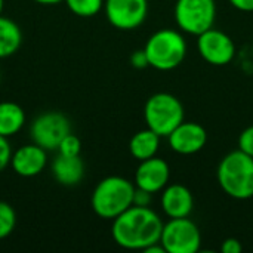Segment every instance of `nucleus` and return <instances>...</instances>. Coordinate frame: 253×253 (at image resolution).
Wrapping results in <instances>:
<instances>
[{"instance_id": "1", "label": "nucleus", "mask_w": 253, "mask_h": 253, "mask_svg": "<svg viewBox=\"0 0 253 253\" xmlns=\"http://www.w3.org/2000/svg\"><path fill=\"white\" fill-rule=\"evenodd\" d=\"M163 221L148 206L132 205L113 219L111 236L116 245L127 251H145L160 242Z\"/></svg>"}, {"instance_id": "2", "label": "nucleus", "mask_w": 253, "mask_h": 253, "mask_svg": "<svg viewBox=\"0 0 253 253\" xmlns=\"http://www.w3.org/2000/svg\"><path fill=\"white\" fill-rule=\"evenodd\" d=\"M218 184L222 191L236 200L253 197V157L242 150L228 153L216 169Z\"/></svg>"}, {"instance_id": "3", "label": "nucleus", "mask_w": 253, "mask_h": 253, "mask_svg": "<svg viewBox=\"0 0 253 253\" xmlns=\"http://www.w3.org/2000/svg\"><path fill=\"white\" fill-rule=\"evenodd\" d=\"M136 185L123 176H107L95 187L90 205L93 212L102 218L113 221L133 205Z\"/></svg>"}, {"instance_id": "4", "label": "nucleus", "mask_w": 253, "mask_h": 253, "mask_svg": "<svg viewBox=\"0 0 253 253\" xmlns=\"http://www.w3.org/2000/svg\"><path fill=\"white\" fill-rule=\"evenodd\" d=\"M144 50L150 67L159 71H170L184 62L187 42L179 31L163 28L147 40Z\"/></svg>"}, {"instance_id": "5", "label": "nucleus", "mask_w": 253, "mask_h": 253, "mask_svg": "<svg viewBox=\"0 0 253 253\" xmlns=\"http://www.w3.org/2000/svg\"><path fill=\"white\" fill-rule=\"evenodd\" d=\"M182 102L168 92H159L150 96L144 107V119L147 127L159 136H169L170 132L184 122Z\"/></svg>"}, {"instance_id": "6", "label": "nucleus", "mask_w": 253, "mask_h": 253, "mask_svg": "<svg viewBox=\"0 0 253 253\" xmlns=\"http://www.w3.org/2000/svg\"><path fill=\"white\" fill-rule=\"evenodd\" d=\"M215 19V0H176L175 21L181 31L199 36L212 28Z\"/></svg>"}, {"instance_id": "7", "label": "nucleus", "mask_w": 253, "mask_h": 253, "mask_svg": "<svg viewBox=\"0 0 253 253\" xmlns=\"http://www.w3.org/2000/svg\"><path fill=\"white\" fill-rule=\"evenodd\" d=\"M160 243L166 253H197L202 248V234L188 216L170 218L163 224Z\"/></svg>"}, {"instance_id": "8", "label": "nucleus", "mask_w": 253, "mask_h": 253, "mask_svg": "<svg viewBox=\"0 0 253 253\" xmlns=\"http://www.w3.org/2000/svg\"><path fill=\"white\" fill-rule=\"evenodd\" d=\"M71 133L70 120L58 111H47L37 116L30 125V138L46 151L58 150L61 141Z\"/></svg>"}, {"instance_id": "9", "label": "nucleus", "mask_w": 253, "mask_h": 253, "mask_svg": "<svg viewBox=\"0 0 253 253\" xmlns=\"http://www.w3.org/2000/svg\"><path fill=\"white\" fill-rule=\"evenodd\" d=\"M108 22L122 31L136 30L148 15V0H104Z\"/></svg>"}, {"instance_id": "10", "label": "nucleus", "mask_w": 253, "mask_h": 253, "mask_svg": "<svg viewBox=\"0 0 253 253\" xmlns=\"http://www.w3.org/2000/svg\"><path fill=\"white\" fill-rule=\"evenodd\" d=\"M197 49L200 56L215 67H224L236 56V44L233 39L227 33L213 27L197 36Z\"/></svg>"}, {"instance_id": "11", "label": "nucleus", "mask_w": 253, "mask_h": 253, "mask_svg": "<svg viewBox=\"0 0 253 253\" xmlns=\"http://www.w3.org/2000/svg\"><path fill=\"white\" fill-rule=\"evenodd\" d=\"M170 148L181 156H191L202 151L208 142V132L200 123L182 122L168 136Z\"/></svg>"}, {"instance_id": "12", "label": "nucleus", "mask_w": 253, "mask_h": 253, "mask_svg": "<svg viewBox=\"0 0 253 253\" xmlns=\"http://www.w3.org/2000/svg\"><path fill=\"white\" fill-rule=\"evenodd\" d=\"M170 168L166 160L154 156L151 159L139 162V166L135 172V185L150 194L163 191L169 184Z\"/></svg>"}, {"instance_id": "13", "label": "nucleus", "mask_w": 253, "mask_h": 253, "mask_svg": "<svg viewBox=\"0 0 253 253\" xmlns=\"http://www.w3.org/2000/svg\"><path fill=\"white\" fill-rule=\"evenodd\" d=\"M47 165V151L40 145L31 142L19 147L12 153V170L22 178H33L40 175Z\"/></svg>"}, {"instance_id": "14", "label": "nucleus", "mask_w": 253, "mask_h": 253, "mask_svg": "<svg viewBox=\"0 0 253 253\" xmlns=\"http://www.w3.org/2000/svg\"><path fill=\"white\" fill-rule=\"evenodd\" d=\"M162 209L169 218H187L194 211V197L185 185H166L162 194Z\"/></svg>"}, {"instance_id": "15", "label": "nucleus", "mask_w": 253, "mask_h": 253, "mask_svg": "<svg viewBox=\"0 0 253 253\" xmlns=\"http://www.w3.org/2000/svg\"><path fill=\"white\" fill-rule=\"evenodd\" d=\"M52 175L56 182L65 187L77 185L84 176V163L80 156L68 157L58 154L50 166Z\"/></svg>"}, {"instance_id": "16", "label": "nucleus", "mask_w": 253, "mask_h": 253, "mask_svg": "<svg viewBox=\"0 0 253 253\" xmlns=\"http://www.w3.org/2000/svg\"><path fill=\"white\" fill-rule=\"evenodd\" d=\"M160 138L162 136H159L150 127L136 132L129 141V151L132 157L138 162H142L157 156V151L160 148Z\"/></svg>"}, {"instance_id": "17", "label": "nucleus", "mask_w": 253, "mask_h": 253, "mask_svg": "<svg viewBox=\"0 0 253 253\" xmlns=\"http://www.w3.org/2000/svg\"><path fill=\"white\" fill-rule=\"evenodd\" d=\"M25 125V113L21 105L10 101L0 102V135L10 138Z\"/></svg>"}, {"instance_id": "18", "label": "nucleus", "mask_w": 253, "mask_h": 253, "mask_svg": "<svg viewBox=\"0 0 253 253\" xmlns=\"http://www.w3.org/2000/svg\"><path fill=\"white\" fill-rule=\"evenodd\" d=\"M22 43V31L19 25L12 21L10 18H6L0 15V59L12 56Z\"/></svg>"}, {"instance_id": "19", "label": "nucleus", "mask_w": 253, "mask_h": 253, "mask_svg": "<svg viewBox=\"0 0 253 253\" xmlns=\"http://www.w3.org/2000/svg\"><path fill=\"white\" fill-rule=\"evenodd\" d=\"M67 7L77 16L90 18L104 9V0H64Z\"/></svg>"}, {"instance_id": "20", "label": "nucleus", "mask_w": 253, "mask_h": 253, "mask_svg": "<svg viewBox=\"0 0 253 253\" xmlns=\"http://www.w3.org/2000/svg\"><path fill=\"white\" fill-rule=\"evenodd\" d=\"M16 225V213L13 208L6 203L0 202V240L9 237Z\"/></svg>"}, {"instance_id": "21", "label": "nucleus", "mask_w": 253, "mask_h": 253, "mask_svg": "<svg viewBox=\"0 0 253 253\" xmlns=\"http://www.w3.org/2000/svg\"><path fill=\"white\" fill-rule=\"evenodd\" d=\"M80 151H82V141L73 133H68L58 147V154L68 156V157L80 156Z\"/></svg>"}, {"instance_id": "22", "label": "nucleus", "mask_w": 253, "mask_h": 253, "mask_svg": "<svg viewBox=\"0 0 253 253\" xmlns=\"http://www.w3.org/2000/svg\"><path fill=\"white\" fill-rule=\"evenodd\" d=\"M239 150L253 157V125L246 127L239 136Z\"/></svg>"}, {"instance_id": "23", "label": "nucleus", "mask_w": 253, "mask_h": 253, "mask_svg": "<svg viewBox=\"0 0 253 253\" xmlns=\"http://www.w3.org/2000/svg\"><path fill=\"white\" fill-rule=\"evenodd\" d=\"M12 148L9 144V138H4L0 135V173L10 165L12 159Z\"/></svg>"}, {"instance_id": "24", "label": "nucleus", "mask_w": 253, "mask_h": 253, "mask_svg": "<svg viewBox=\"0 0 253 253\" xmlns=\"http://www.w3.org/2000/svg\"><path fill=\"white\" fill-rule=\"evenodd\" d=\"M242 251H243V245L234 237L224 240V243L221 246V252L222 253H242Z\"/></svg>"}, {"instance_id": "25", "label": "nucleus", "mask_w": 253, "mask_h": 253, "mask_svg": "<svg viewBox=\"0 0 253 253\" xmlns=\"http://www.w3.org/2000/svg\"><path fill=\"white\" fill-rule=\"evenodd\" d=\"M130 64L135 67V68H145L148 67V59H147V55H145V50H136L132 53L130 56Z\"/></svg>"}, {"instance_id": "26", "label": "nucleus", "mask_w": 253, "mask_h": 253, "mask_svg": "<svg viewBox=\"0 0 253 253\" xmlns=\"http://www.w3.org/2000/svg\"><path fill=\"white\" fill-rule=\"evenodd\" d=\"M151 196L153 194H150V193H147V191H144L141 188H136L135 197H133V205H136V206H148L150 202H151Z\"/></svg>"}, {"instance_id": "27", "label": "nucleus", "mask_w": 253, "mask_h": 253, "mask_svg": "<svg viewBox=\"0 0 253 253\" xmlns=\"http://www.w3.org/2000/svg\"><path fill=\"white\" fill-rule=\"evenodd\" d=\"M230 3L242 12H253V0H230Z\"/></svg>"}, {"instance_id": "28", "label": "nucleus", "mask_w": 253, "mask_h": 253, "mask_svg": "<svg viewBox=\"0 0 253 253\" xmlns=\"http://www.w3.org/2000/svg\"><path fill=\"white\" fill-rule=\"evenodd\" d=\"M36 3L39 4H46V6H50V4H58L59 1H64V0H34Z\"/></svg>"}, {"instance_id": "29", "label": "nucleus", "mask_w": 253, "mask_h": 253, "mask_svg": "<svg viewBox=\"0 0 253 253\" xmlns=\"http://www.w3.org/2000/svg\"><path fill=\"white\" fill-rule=\"evenodd\" d=\"M3 7H4V0H0V15L3 12Z\"/></svg>"}]
</instances>
